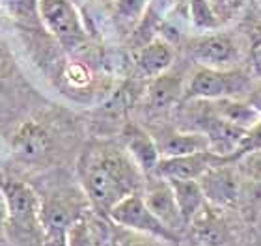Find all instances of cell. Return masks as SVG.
I'll return each mask as SVG.
<instances>
[{
  "mask_svg": "<svg viewBox=\"0 0 261 246\" xmlns=\"http://www.w3.org/2000/svg\"><path fill=\"white\" fill-rule=\"evenodd\" d=\"M245 99L257 110V114L261 116V80L254 82V86H252V90L248 92V95Z\"/></svg>",
  "mask_w": 261,
  "mask_h": 246,
  "instance_id": "obj_27",
  "label": "cell"
},
{
  "mask_svg": "<svg viewBox=\"0 0 261 246\" xmlns=\"http://www.w3.org/2000/svg\"><path fill=\"white\" fill-rule=\"evenodd\" d=\"M185 82L175 73H163L151 78L147 86V104L153 110H168L183 99Z\"/></svg>",
  "mask_w": 261,
  "mask_h": 246,
  "instance_id": "obj_15",
  "label": "cell"
},
{
  "mask_svg": "<svg viewBox=\"0 0 261 246\" xmlns=\"http://www.w3.org/2000/svg\"><path fill=\"white\" fill-rule=\"evenodd\" d=\"M149 8V0H114L112 2V13H114V21L121 28L138 26Z\"/></svg>",
  "mask_w": 261,
  "mask_h": 246,
  "instance_id": "obj_19",
  "label": "cell"
},
{
  "mask_svg": "<svg viewBox=\"0 0 261 246\" xmlns=\"http://www.w3.org/2000/svg\"><path fill=\"white\" fill-rule=\"evenodd\" d=\"M65 246H97L95 233L86 216H82L71 226L65 235Z\"/></svg>",
  "mask_w": 261,
  "mask_h": 246,
  "instance_id": "obj_24",
  "label": "cell"
},
{
  "mask_svg": "<svg viewBox=\"0 0 261 246\" xmlns=\"http://www.w3.org/2000/svg\"><path fill=\"white\" fill-rule=\"evenodd\" d=\"M166 181L172 186L175 202H177L181 214H183V220L189 226V222L194 218L196 213L207 203L205 196H203V190H201L200 186V181L196 179H166Z\"/></svg>",
  "mask_w": 261,
  "mask_h": 246,
  "instance_id": "obj_18",
  "label": "cell"
},
{
  "mask_svg": "<svg viewBox=\"0 0 261 246\" xmlns=\"http://www.w3.org/2000/svg\"><path fill=\"white\" fill-rule=\"evenodd\" d=\"M99 2H107V4H112L114 0H99Z\"/></svg>",
  "mask_w": 261,
  "mask_h": 246,
  "instance_id": "obj_29",
  "label": "cell"
},
{
  "mask_svg": "<svg viewBox=\"0 0 261 246\" xmlns=\"http://www.w3.org/2000/svg\"><path fill=\"white\" fill-rule=\"evenodd\" d=\"M92 207L84 190L62 188L41 200V231L45 246H65V235Z\"/></svg>",
  "mask_w": 261,
  "mask_h": 246,
  "instance_id": "obj_2",
  "label": "cell"
},
{
  "mask_svg": "<svg viewBox=\"0 0 261 246\" xmlns=\"http://www.w3.org/2000/svg\"><path fill=\"white\" fill-rule=\"evenodd\" d=\"M254 80L245 69H213L198 66L185 82L183 101H217L226 97L245 99Z\"/></svg>",
  "mask_w": 261,
  "mask_h": 246,
  "instance_id": "obj_3",
  "label": "cell"
},
{
  "mask_svg": "<svg viewBox=\"0 0 261 246\" xmlns=\"http://www.w3.org/2000/svg\"><path fill=\"white\" fill-rule=\"evenodd\" d=\"M39 21L65 49L81 47L86 41V28L71 0H39Z\"/></svg>",
  "mask_w": 261,
  "mask_h": 246,
  "instance_id": "obj_5",
  "label": "cell"
},
{
  "mask_svg": "<svg viewBox=\"0 0 261 246\" xmlns=\"http://www.w3.org/2000/svg\"><path fill=\"white\" fill-rule=\"evenodd\" d=\"M250 69H252V75L261 80V39L256 41V43L250 47Z\"/></svg>",
  "mask_w": 261,
  "mask_h": 246,
  "instance_id": "obj_26",
  "label": "cell"
},
{
  "mask_svg": "<svg viewBox=\"0 0 261 246\" xmlns=\"http://www.w3.org/2000/svg\"><path fill=\"white\" fill-rule=\"evenodd\" d=\"M231 162L235 164V168L239 170L241 177L246 183L261 185V149L248 151V153L241 155V157H237Z\"/></svg>",
  "mask_w": 261,
  "mask_h": 246,
  "instance_id": "obj_23",
  "label": "cell"
},
{
  "mask_svg": "<svg viewBox=\"0 0 261 246\" xmlns=\"http://www.w3.org/2000/svg\"><path fill=\"white\" fill-rule=\"evenodd\" d=\"M121 138H123V149L142 170V174L153 175L161 160L157 140L135 121H127L121 131Z\"/></svg>",
  "mask_w": 261,
  "mask_h": 246,
  "instance_id": "obj_11",
  "label": "cell"
},
{
  "mask_svg": "<svg viewBox=\"0 0 261 246\" xmlns=\"http://www.w3.org/2000/svg\"><path fill=\"white\" fill-rule=\"evenodd\" d=\"M189 226L192 228L196 241L201 246H224L229 239L228 224L220 209L211 203H205L189 222Z\"/></svg>",
  "mask_w": 261,
  "mask_h": 246,
  "instance_id": "obj_14",
  "label": "cell"
},
{
  "mask_svg": "<svg viewBox=\"0 0 261 246\" xmlns=\"http://www.w3.org/2000/svg\"><path fill=\"white\" fill-rule=\"evenodd\" d=\"M185 2L189 19H191L194 28L207 34L215 32L217 28L222 26V21H220V17H218V13L215 11L209 0H185Z\"/></svg>",
  "mask_w": 261,
  "mask_h": 246,
  "instance_id": "obj_20",
  "label": "cell"
},
{
  "mask_svg": "<svg viewBox=\"0 0 261 246\" xmlns=\"http://www.w3.org/2000/svg\"><path fill=\"white\" fill-rule=\"evenodd\" d=\"M175 58L174 45L168 39L163 38H153L142 45L138 52H136L135 64L136 69L142 77L155 78L159 75L166 73L172 67Z\"/></svg>",
  "mask_w": 261,
  "mask_h": 246,
  "instance_id": "obj_13",
  "label": "cell"
},
{
  "mask_svg": "<svg viewBox=\"0 0 261 246\" xmlns=\"http://www.w3.org/2000/svg\"><path fill=\"white\" fill-rule=\"evenodd\" d=\"M6 224H8V211H6L4 198H2V192H0V233H2Z\"/></svg>",
  "mask_w": 261,
  "mask_h": 246,
  "instance_id": "obj_28",
  "label": "cell"
},
{
  "mask_svg": "<svg viewBox=\"0 0 261 246\" xmlns=\"http://www.w3.org/2000/svg\"><path fill=\"white\" fill-rule=\"evenodd\" d=\"M207 103H211V110L218 118H222L224 121H229V123H233L245 131L261 118L257 114V110L246 99L226 97L217 99V101H207Z\"/></svg>",
  "mask_w": 261,
  "mask_h": 246,
  "instance_id": "obj_17",
  "label": "cell"
},
{
  "mask_svg": "<svg viewBox=\"0 0 261 246\" xmlns=\"http://www.w3.org/2000/svg\"><path fill=\"white\" fill-rule=\"evenodd\" d=\"M0 192L10 228H15L24 235L41 231V198L32 186L15 177H0Z\"/></svg>",
  "mask_w": 261,
  "mask_h": 246,
  "instance_id": "obj_4",
  "label": "cell"
},
{
  "mask_svg": "<svg viewBox=\"0 0 261 246\" xmlns=\"http://www.w3.org/2000/svg\"><path fill=\"white\" fill-rule=\"evenodd\" d=\"M203 129L200 132H203L209 140V149L213 153L220 155L224 159H229L233 157L235 149L239 146L241 138L245 134V129L229 123V121H224L222 118H218L211 108L203 116Z\"/></svg>",
  "mask_w": 261,
  "mask_h": 246,
  "instance_id": "obj_12",
  "label": "cell"
},
{
  "mask_svg": "<svg viewBox=\"0 0 261 246\" xmlns=\"http://www.w3.org/2000/svg\"><path fill=\"white\" fill-rule=\"evenodd\" d=\"M109 246H159V239L112 222V226H110Z\"/></svg>",
  "mask_w": 261,
  "mask_h": 246,
  "instance_id": "obj_21",
  "label": "cell"
},
{
  "mask_svg": "<svg viewBox=\"0 0 261 246\" xmlns=\"http://www.w3.org/2000/svg\"><path fill=\"white\" fill-rule=\"evenodd\" d=\"M38 4L39 0H2V6L8 11V15L22 24H32L39 21Z\"/></svg>",
  "mask_w": 261,
  "mask_h": 246,
  "instance_id": "obj_22",
  "label": "cell"
},
{
  "mask_svg": "<svg viewBox=\"0 0 261 246\" xmlns=\"http://www.w3.org/2000/svg\"><path fill=\"white\" fill-rule=\"evenodd\" d=\"M155 140L161 157H181L209 149V140L200 131H172Z\"/></svg>",
  "mask_w": 261,
  "mask_h": 246,
  "instance_id": "obj_16",
  "label": "cell"
},
{
  "mask_svg": "<svg viewBox=\"0 0 261 246\" xmlns=\"http://www.w3.org/2000/svg\"><path fill=\"white\" fill-rule=\"evenodd\" d=\"M198 181H200L207 203L218 209L237 207L243 200L245 179L241 177L239 170L235 168L231 160L213 166Z\"/></svg>",
  "mask_w": 261,
  "mask_h": 246,
  "instance_id": "obj_7",
  "label": "cell"
},
{
  "mask_svg": "<svg viewBox=\"0 0 261 246\" xmlns=\"http://www.w3.org/2000/svg\"><path fill=\"white\" fill-rule=\"evenodd\" d=\"M256 149H261V118L254 125L248 127L245 131V134L241 138V142H239V146H237V149H235L231 160H235L237 157H241V155L248 153V151H256Z\"/></svg>",
  "mask_w": 261,
  "mask_h": 246,
  "instance_id": "obj_25",
  "label": "cell"
},
{
  "mask_svg": "<svg viewBox=\"0 0 261 246\" xmlns=\"http://www.w3.org/2000/svg\"><path fill=\"white\" fill-rule=\"evenodd\" d=\"M110 222H114L118 226L129 228V230L140 231L146 235H151L159 241H168L175 242L179 239L177 233L168 230L161 220L151 213V209L147 207L146 200L140 192H133L129 196L116 203L114 207L109 211Z\"/></svg>",
  "mask_w": 261,
  "mask_h": 246,
  "instance_id": "obj_6",
  "label": "cell"
},
{
  "mask_svg": "<svg viewBox=\"0 0 261 246\" xmlns=\"http://www.w3.org/2000/svg\"><path fill=\"white\" fill-rule=\"evenodd\" d=\"M82 190L97 213L107 214L116 203L144 188V174L125 149L114 144H95L79 164Z\"/></svg>",
  "mask_w": 261,
  "mask_h": 246,
  "instance_id": "obj_1",
  "label": "cell"
},
{
  "mask_svg": "<svg viewBox=\"0 0 261 246\" xmlns=\"http://www.w3.org/2000/svg\"><path fill=\"white\" fill-rule=\"evenodd\" d=\"M142 196L146 200L147 207L151 209V213L168 230L179 235V230L187 224L183 220V214H181L179 205L175 202L174 190H172L168 181L163 179V177H157V175H149L147 183H144Z\"/></svg>",
  "mask_w": 261,
  "mask_h": 246,
  "instance_id": "obj_9",
  "label": "cell"
},
{
  "mask_svg": "<svg viewBox=\"0 0 261 246\" xmlns=\"http://www.w3.org/2000/svg\"><path fill=\"white\" fill-rule=\"evenodd\" d=\"M229 159H224L220 155L213 153L211 149L205 151H196L191 155H181V157H161L157 168L153 175L163 177V179H200L207 170L222 162H228Z\"/></svg>",
  "mask_w": 261,
  "mask_h": 246,
  "instance_id": "obj_10",
  "label": "cell"
},
{
  "mask_svg": "<svg viewBox=\"0 0 261 246\" xmlns=\"http://www.w3.org/2000/svg\"><path fill=\"white\" fill-rule=\"evenodd\" d=\"M189 52L198 66L213 69H233L241 64V47L229 34H201L189 45Z\"/></svg>",
  "mask_w": 261,
  "mask_h": 246,
  "instance_id": "obj_8",
  "label": "cell"
},
{
  "mask_svg": "<svg viewBox=\"0 0 261 246\" xmlns=\"http://www.w3.org/2000/svg\"><path fill=\"white\" fill-rule=\"evenodd\" d=\"M256 2H257V6H259V8H261V0H256Z\"/></svg>",
  "mask_w": 261,
  "mask_h": 246,
  "instance_id": "obj_30",
  "label": "cell"
}]
</instances>
